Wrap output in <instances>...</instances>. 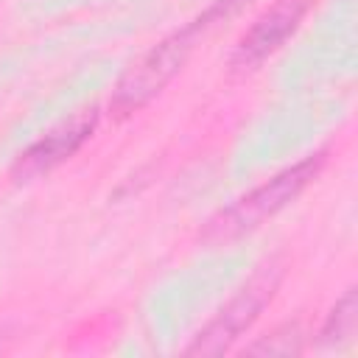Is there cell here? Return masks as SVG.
I'll return each instance as SVG.
<instances>
[{
    "label": "cell",
    "instance_id": "3",
    "mask_svg": "<svg viewBox=\"0 0 358 358\" xmlns=\"http://www.w3.org/2000/svg\"><path fill=\"white\" fill-rule=\"evenodd\" d=\"M280 280H282V266L277 260H268L266 266H260L249 277V282L199 330V336L187 347V355H218L229 350L232 341L241 338V333L249 330L260 316V310L271 302Z\"/></svg>",
    "mask_w": 358,
    "mask_h": 358
},
{
    "label": "cell",
    "instance_id": "1",
    "mask_svg": "<svg viewBox=\"0 0 358 358\" xmlns=\"http://www.w3.org/2000/svg\"><path fill=\"white\" fill-rule=\"evenodd\" d=\"M243 6V0H215L204 14H199L193 22H187L185 28L173 31L171 36H165L159 45H154L151 50H145L117 81L112 98H109V112L123 120L131 117L134 112H140L143 106H148L168 84L171 78L182 70V64L187 62L196 39L215 25L218 20L235 14Z\"/></svg>",
    "mask_w": 358,
    "mask_h": 358
},
{
    "label": "cell",
    "instance_id": "6",
    "mask_svg": "<svg viewBox=\"0 0 358 358\" xmlns=\"http://www.w3.org/2000/svg\"><path fill=\"white\" fill-rule=\"evenodd\" d=\"M355 324H358V299H355V288H350L338 302L336 308L327 313L322 330H319V341L322 344H347L352 336H355Z\"/></svg>",
    "mask_w": 358,
    "mask_h": 358
},
{
    "label": "cell",
    "instance_id": "7",
    "mask_svg": "<svg viewBox=\"0 0 358 358\" xmlns=\"http://www.w3.org/2000/svg\"><path fill=\"white\" fill-rule=\"evenodd\" d=\"M299 350H302L299 324H282V327L271 330L268 336L257 338L255 344H249L243 352H249V355H294Z\"/></svg>",
    "mask_w": 358,
    "mask_h": 358
},
{
    "label": "cell",
    "instance_id": "4",
    "mask_svg": "<svg viewBox=\"0 0 358 358\" xmlns=\"http://www.w3.org/2000/svg\"><path fill=\"white\" fill-rule=\"evenodd\" d=\"M95 126H98V109L95 106L76 112L73 117L62 120L59 126H53L48 134H42L36 143L28 145L17 157L11 176L22 182V179H34V176L53 171L56 165H62L64 159H70L73 154L81 151V145L92 137Z\"/></svg>",
    "mask_w": 358,
    "mask_h": 358
},
{
    "label": "cell",
    "instance_id": "5",
    "mask_svg": "<svg viewBox=\"0 0 358 358\" xmlns=\"http://www.w3.org/2000/svg\"><path fill=\"white\" fill-rule=\"evenodd\" d=\"M313 0H277L274 6H268L238 39L232 59H229L232 67L249 70V67H257L271 53H277L285 45V39L299 28Z\"/></svg>",
    "mask_w": 358,
    "mask_h": 358
},
{
    "label": "cell",
    "instance_id": "2",
    "mask_svg": "<svg viewBox=\"0 0 358 358\" xmlns=\"http://www.w3.org/2000/svg\"><path fill=\"white\" fill-rule=\"evenodd\" d=\"M322 165H324V151H316V154L294 162L291 168L274 173L268 182H263L260 187H255L252 193H246L243 199H238L235 204L221 210L218 215H213L199 238L204 243H227V241H235V238L252 232L266 218L280 213L288 201H294L319 176Z\"/></svg>",
    "mask_w": 358,
    "mask_h": 358
}]
</instances>
